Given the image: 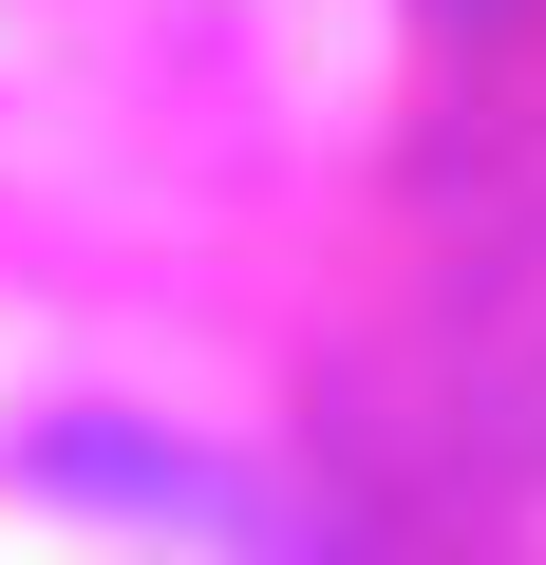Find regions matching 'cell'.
Here are the masks:
<instances>
[]
</instances>
